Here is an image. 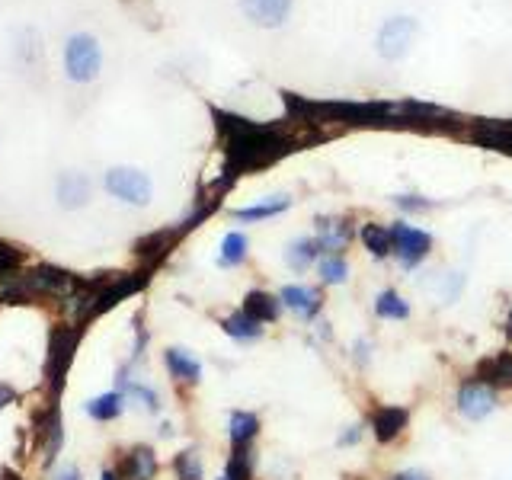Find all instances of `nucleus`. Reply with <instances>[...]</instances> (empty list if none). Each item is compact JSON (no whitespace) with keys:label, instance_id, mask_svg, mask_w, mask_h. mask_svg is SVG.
Returning <instances> with one entry per match:
<instances>
[{"label":"nucleus","instance_id":"nucleus-1","mask_svg":"<svg viewBox=\"0 0 512 480\" xmlns=\"http://www.w3.org/2000/svg\"><path fill=\"white\" fill-rule=\"evenodd\" d=\"M100 64H103L100 42H96L90 32H77V36L68 39V48H64V71H68L74 84H90V80L100 74Z\"/></svg>","mask_w":512,"mask_h":480},{"label":"nucleus","instance_id":"nucleus-2","mask_svg":"<svg viewBox=\"0 0 512 480\" xmlns=\"http://www.w3.org/2000/svg\"><path fill=\"white\" fill-rule=\"evenodd\" d=\"M77 327H55L52 330V340H48V384H52V394H61L64 388V375H68V368L74 362V349H77Z\"/></svg>","mask_w":512,"mask_h":480},{"label":"nucleus","instance_id":"nucleus-3","mask_svg":"<svg viewBox=\"0 0 512 480\" xmlns=\"http://www.w3.org/2000/svg\"><path fill=\"white\" fill-rule=\"evenodd\" d=\"M416 32H420V26H416V20H410V16H391V20L378 29V39H375L378 55L384 61L407 58V52L413 48Z\"/></svg>","mask_w":512,"mask_h":480},{"label":"nucleus","instance_id":"nucleus-4","mask_svg":"<svg viewBox=\"0 0 512 480\" xmlns=\"http://www.w3.org/2000/svg\"><path fill=\"white\" fill-rule=\"evenodd\" d=\"M106 189L128 205H148L151 202V180L141 170H132V167H112L106 173Z\"/></svg>","mask_w":512,"mask_h":480},{"label":"nucleus","instance_id":"nucleus-5","mask_svg":"<svg viewBox=\"0 0 512 480\" xmlns=\"http://www.w3.org/2000/svg\"><path fill=\"white\" fill-rule=\"evenodd\" d=\"M429 247H432V237L426 231H416L410 224H400V221L391 228V250L397 253L400 266L413 269L429 253Z\"/></svg>","mask_w":512,"mask_h":480},{"label":"nucleus","instance_id":"nucleus-6","mask_svg":"<svg viewBox=\"0 0 512 480\" xmlns=\"http://www.w3.org/2000/svg\"><path fill=\"white\" fill-rule=\"evenodd\" d=\"M240 10L253 23L263 29H276L292 13V0H240Z\"/></svg>","mask_w":512,"mask_h":480},{"label":"nucleus","instance_id":"nucleus-7","mask_svg":"<svg viewBox=\"0 0 512 480\" xmlns=\"http://www.w3.org/2000/svg\"><path fill=\"white\" fill-rule=\"evenodd\" d=\"M493 407H496V394H493L490 384H484V381H468L461 388V394H458V410L468 416V420H474V423L484 420V416H490Z\"/></svg>","mask_w":512,"mask_h":480},{"label":"nucleus","instance_id":"nucleus-8","mask_svg":"<svg viewBox=\"0 0 512 480\" xmlns=\"http://www.w3.org/2000/svg\"><path fill=\"white\" fill-rule=\"evenodd\" d=\"M349 224L340 221V218H320L317 221V247L327 250V253H340L346 244H349Z\"/></svg>","mask_w":512,"mask_h":480},{"label":"nucleus","instance_id":"nucleus-9","mask_svg":"<svg viewBox=\"0 0 512 480\" xmlns=\"http://www.w3.org/2000/svg\"><path fill=\"white\" fill-rule=\"evenodd\" d=\"M279 301L301 317H314L320 311V295L314 292V288H304V285H285Z\"/></svg>","mask_w":512,"mask_h":480},{"label":"nucleus","instance_id":"nucleus-10","mask_svg":"<svg viewBox=\"0 0 512 480\" xmlns=\"http://www.w3.org/2000/svg\"><path fill=\"white\" fill-rule=\"evenodd\" d=\"M58 199L64 208H80L90 199V180L80 173H61L58 180Z\"/></svg>","mask_w":512,"mask_h":480},{"label":"nucleus","instance_id":"nucleus-11","mask_svg":"<svg viewBox=\"0 0 512 480\" xmlns=\"http://www.w3.org/2000/svg\"><path fill=\"white\" fill-rule=\"evenodd\" d=\"M282 311V301L272 298L269 292H250L247 301H244V314L253 317L256 324H269V320H276Z\"/></svg>","mask_w":512,"mask_h":480},{"label":"nucleus","instance_id":"nucleus-12","mask_svg":"<svg viewBox=\"0 0 512 480\" xmlns=\"http://www.w3.org/2000/svg\"><path fill=\"white\" fill-rule=\"evenodd\" d=\"M404 426H407V410H400V407H381L375 413V436H378V442L397 439Z\"/></svg>","mask_w":512,"mask_h":480},{"label":"nucleus","instance_id":"nucleus-13","mask_svg":"<svg viewBox=\"0 0 512 480\" xmlns=\"http://www.w3.org/2000/svg\"><path fill=\"white\" fill-rule=\"evenodd\" d=\"M167 368L173 372V378L189 381V384H196L202 378V365L183 349H167Z\"/></svg>","mask_w":512,"mask_h":480},{"label":"nucleus","instance_id":"nucleus-14","mask_svg":"<svg viewBox=\"0 0 512 480\" xmlns=\"http://www.w3.org/2000/svg\"><path fill=\"white\" fill-rule=\"evenodd\" d=\"M42 439H45V464H52L55 455L61 452V410L52 404V410H48V416L42 420Z\"/></svg>","mask_w":512,"mask_h":480},{"label":"nucleus","instance_id":"nucleus-15","mask_svg":"<svg viewBox=\"0 0 512 480\" xmlns=\"http://www.w3.org/2000/svg\"><path fill=\"white\" fill-rule=\"evenodd\" d=\"M125 407V394L122 391H109V394H100V397H93L90 404H87V413L93 416V420H116V416L122 413Z\"/></svg>","mask_w":512,"mask_h":480},{"label":"nucleus","instance_id":"nucleus-16","mask_svg":"<svg viewBox=\"0 0 512 480\" xmlns=\"http://www.w3.org/2000/svg\"><path fill=\"white\" fill-rule=\"evenodd\" d=\"M125 468H128V477L132 480H151L157 471V458L148 445H138V448H132V455H128Z\"/></svg>","mask_w":512,"mask_h":480},{"label":"nucleus","instance_id":"nucleus-17","mask_svg":"<svg viewBox=\"0 0 512 480\" xmlns=\"http://www.w3.org/2000/svg\"><path fill=\"white\" fill-rule=\"evenodd\" d=\"M317 253H320L317 240H311V237H301V240H295V244L285 250V263L292 266L295 272H304V269H308V266L317 260Z\"/></svg>","mask_w":512,"mask_h":480},{"label":"nucleus","instance_id":"nucleus-18","mask_svg":"<svg viewBox=\"0 0 512 480\" xmlns=\"http://www.w3.org/2000/svg\"><path fill=\"white\" fill-rule=\"evenodd\" d=\"M256 429H260V420H256L253 413H244V410L231 413V442H234V448L250 445L253 436H256Z\"/></svg>","mask_w":512,"mask_h":480},{"label":"nucleus","instance_id":"nucleus-19","mask_svg":"<svg viewBox=\"0 0 512 480\" xmlns=\"http://www.w3.org/2000/svg\"><path fill=\"white\" fill-rule=\"evenodd\" d=\"M288 205H292V202H288V196H276V199H269V202H260V205H250V208H237V212H234V218H237V221H260V218H272V215L285 212Z\"/></svg>","mask_w":512,"mask_h":480},{"label":"nucleus","instance_id":"nucleus-20","mask_svg":"<svg viewBox=\"0 0 512 480\" xmlns=\"http://www.w3.org/2000/svg\"><path fill=\"white\" fill-rule=\"evenodd\" d=\"M224 333L234 336V340H256V336H263V324H256L253 317H247L244 311L240 314H231L224 320Z\"/></svg>","mask_w":512,"mask_h":480},{"label":"nucleus","instance_id":"nucleus-21","mask_svg":"<svg viewBox=\"0 0 512 480\" xmlns=\"http://www.w3.org/2000/svg\"><path fill=\"white\" fill-rule=\"evenodd\" d=\"M362 244L372 250V256H388L391 253V228H381V224H365L362 228Z\"/></svg>","mask_w":512,"mask_h":480},{"label":"nucleus","instance_id":"nucleus-22","mask_svg":"<svg viewBox=\"0 0 512 480\" xmlns=\"http://www.w3.org/2000/svg\"><path fill=\"white\" fill-rule=\"evenodd\" d=\"M244 256H247V237L240 231H231L228 237H224V244H221L218 263L221 266H237V263H244Z\"/></svg>","mask_w":512,"mask_h":480},{"label":"nucleus","instance_id":"nucleus-23","mask_svg":"<svg viewBox=\"0 0 512 480\" xmlns=\"http://www.w3.org/2000/svg\"><path fill=\"white\" fill-rule=\"evenodd\" d=\"M173 237H176L173 231L148 234V237H141V240H138V247H135V250H138V256H144V260H160V256L167 253V247L173 244Z\"/></svg>","mask_w":512,"mask_h":480},{"label":"nucleus","instance_id":"nucleus-24","mask_svg":"<svg viewBox=\"0 0 512 480\" xmlns=\"http://www.w3.org/2000/svg\"><path fill=\"white\" fill-rule=\"evenodd\" d=\"M349 276V266L340 253H324V260H320V282L324 285H340L343 279Z\"/></svg>","mask_w":512,"mask_h":480},{"label":"nucleus","instance_id":"nucleus-25","mask_svg":"<svg viewBox=\"0 0 512 480\" xmlns=\"http://www.w3.org/2000/svg\"><path fill=\"white\" fill-rule=\"evenodd\" d=\"M375 311L378 317H388V320H404L410 314V304L400 298L397 292H381L375 301Z\"/></svg>","mask_w":512,"mask_h":480},{"label":"nucleus","instance_id":"nucleus-26","mask_svg":"<svg viewBox=\"0 0 512 480\" xmlns=\"http://www.w3.org/2000/svg\"><path fill=\"white\" fill-rule=\"evenodd\" d=\"M480 381H493V384H512V356H496L490 362L480 365Z\"/></svg>","mask_w":512,"mask_h":480},{"label":"nucleus","instance_id":"nucleus-27","mask_svg":"<svg viewBox=\"0 0 512 480\" xmlns=\"http://www.w3.org/2000/svg\"><path fill=\"white\" fill-rule=\"evenodd\" d=\"M250 474H253V452L247 445H240V448H234V455H231V461H228V480H250Z\"/></svg>","mask_w":512,"mask_h":480},{"label":"nucleus","instance_id":"nucleus-28","mask_svg":"<svg viewBox=\"0 0 512 480\" xmlns=\"http://www.w3.org/2000/svg\"><path fill=\"white\" fill-rule=\"evenodd\" d=\"M173 468H176V477H180V480H202V461H199L196 452L176 455Z\"/></svg>","mask_w":512,"mask_h":480},{"label":"nucleus","instance_id":"nucleus-29","mask_svg":"<svg viewBox=\"0 0 512 480\" xmlns=\"http://www.w3.org/2000/svg\"><path fill=\"white\" fill-rule=\"evenodd\" d=\"M20 266H23V253L13 244H7V240H0V279L16 276V269Z\"/></svg>","mask_w":512,"mask_h":480},{"label":"nucleus","instance_id":"nucleus-30","mask_svg":"<svg viewBox=\"0 0 512 480\" xmlns=\"http://www.w3.org/2000/svg\"><path fill=\"white\" fill-rule=\"evenodd\" d=\"M400 208H407V212H420V208H426V202H416V196H404V199H397Z\"/></svg>","mask_w":512,"mask_h":480},{"label":"nucleus","instance_id":"nucleus-31","mask_svg":"<svg viewBox=\"0 0 512 480\" xmlns=\"http://www.w3.org/2000/svg\"><path fill=\"white\" fill-rule=\"evenodd\" d=\"M16 400V391L10 388V384H0V410H4L7 404H13Z\"/></svg>","mask_w":512,"mask_h":480},{"label":"nucleus","instance_id":"nucleus-32","mask_svg":"<svg viewBox=\"0 0 512 480\" xmlns=\"http://www.w3.org/2000/svg\"><path fill=\"white\" fill-rule=\"evenodd\" d=\"M391 480H429L423 471H404V474H397V477H391Z\"/></svg>","mask_w":512,"mask_h":480},{"label":"nucleus","instance_id":"nucleus-33","mask_svg":"<svg viewBox=\"0 0 512 480\" xmlns=\"http://www.w3.org/2000/svg\"><path fill=\"white\" fill-rule=\"evenodd\" d=\"M359 436H362L359 426H352V432H346V436L340 439V445H352V442H359Z\"/></svg>","mask_w":512,"mask_h":480},{"label":"nucleus","instance_id":"nucleus-34","mask_svg":"<svg viewBox=\"0 0 512 480\" xmlns=\"http://www.w3.org/2000/svg\"><path fill=\"white\" fill-rule=\"evenodd\" d=\"M58 480H80V471H77V468H64V471L58 474Z\"/></svg>","mask_w":512,"mask_h":480},{"label":"nucleus","instance_id":"nucleus-35","mask_svg":"<svg viewBox=\"0 0 512 480\" xmlns=\"http://www.w3.org/2000/svg\"><path fill=\"white\" fill-rule=\"evenodd\" d=\"M0 480H23L16 471H0Z\"/></svg>","mask_w":512,"mask_h":480},{"label":"nucleus","instance_id":"nucleus-36","mask_svg":"<svg viewBox=\"0 0 512 480\" xmlns=\"http://www.w3.org/2000/svg\"><path fill=\"white\" fill-rule=\"evenodd\" d=\"M100 480H119V477H116V471H109V468H106V471H103V477H100Z\"/></svg>","mask_w":512,"mask_h":480},{"label":"nucleus","instance_id":"nucleus-37","mask_svg":"<svg viewBox=\"0 0 512 480\" xmlns=\"http://www.w3.org/2000/svg\"><path fill=\"white\" fill-rule=\"evenodd\" d=\"M506 333H509V340H512V311H509V317H506Z\"/></svg>","mask_w":512,"mask_h":480},{"label":"nucleus","instance_id":"nucleus-38","mask_svg":"<svg viewBox=\"0 0 512 480\" xmlns=\"http://www.w3.org/2000/svg\"><path fill=\"white\" fill-rule=\"evenodd\" d=\"M221 480H228V477H221Z\"/></svg>","mask_w":512,"mask_h":480}]
</instances>
